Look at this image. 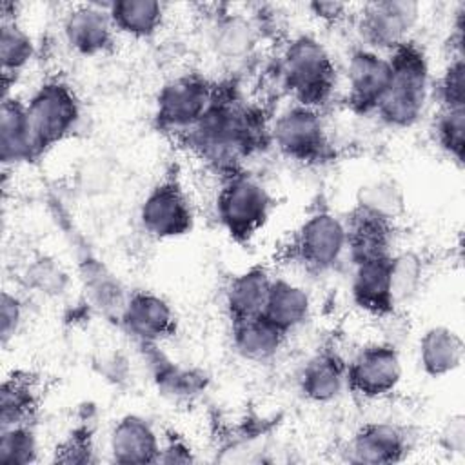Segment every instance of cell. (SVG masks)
<instances>
[{"mask_svg": "<svg viewBox=\"0 0 465 465\" xmlns=\"http://www.w3.org/2000/svg\"><path fill=\"white\" fill-rule=\"evenodd\" d=\"M183 136L196 154L229 174L238 171L242 158L269 140V129L258 109L240 100L232 89L216 85L213 104Z\"/></svg>", "mask_w": 465, "mask_h": 465, "instance_id": "obj_1", "label": "cell"}, {"mask_svg": "<svg viewBox=\"0 0 465 465\" xmlns=\"http://www.w3.org/2000/svg\"><path fill=\"white\" fill-rule=\"evenodd\" d=\"M391 80L376 114L392 129H409L420 122L430 96L429 60L416 42L407 40L389 51Z\"/></svg>", "mask_w": 465, "mask_h": 465, "instance_id": "obj_2", "label": "cell"}, {"mask_svg": "<svg viewBox=\"0 0 465 465\" xmlns=\"http://www.w3.org/2000/svg\"><path fill=\"white\" fill-rule=\"evenodd\" d=\"M278 73L296 104L322 109L332 98L336 65L327 47L312 35H298L285 44Z\"/></svg>", "mask_w": 465, "mask_h": 465, "instance_id": "obj_3", "label": "cell"}, {"mask_svg": "<svg viewBox=\"0 0 465 465\" xmlns=\"http://www.w3.org/2000/svg\"><path fill=\"white\" fill-rule=\"evenodd\" d=\"M271 209L272 196L258 178L240 169L223 174L216 216L232 240L249 242L265 225Z\"/></svg>", "mask_w": 465, "mask_h": 465, "instance_id": "obj_4", "label": "cell"}, {"mask_svg": "<svg viewBox=\"0 0 465 465\" xmlns=\"http://www.w3.org/2000/svg\"><path fill=\"white\" fill-rule=\"evenodd\" d=\"M25 111L38 156L65 140L80 122V100L60 78L42 82L25 102Z\"/></svg>", "mask_w": 465, "mask_h": 465, "instance_id": "obj_5", "label": "cell"}, {"mask_svg": "<svg viewBox=\"0 0 465 465\" xmlns=\"http://www.w3.org/2000/svg\"><path fill=\"white\" fill-rule=\"evenodd\" d=\"M269 140L285 158L298 163H320L332 154L320 109L296 102L276 114Z\"/></svg>", "mask_w": 465, "mask_h": 465, "instance_id": "obj_6", "label": "cell"}, {"mask_svg": "<svg viewBox=\"0 0 465 465\" xmlns=\"http://www.w3.org/2000/svg\"><path fill=\"white\" fill-rule=\"evenodd\" d=\"M216 94V85L198 73H183L167 80L154 102V122L160 131H191L205 114Z\"/></svg>", "mask_w": 465, "mask_h": 465, "instance_id": "obj_7", "label": "cell"}, {"mask_svg": "<svg viewBox=\"0 0 465 465\" xmlns=\"http://www.w3.org/2000/svg\"><path fill=\"white\" fill-rule=\"evenodd\" d=\"M289 251L291 260L311 272L334 269L347 254L345 222L327 209L311 213L296 229Z\"/></svg>", "mask_w": 465, "mask_h": 465, "instance_id": "obj_8", "label": "cell"}, {"mask_svg": "<svg viewBox=\"0 0 465 465\" xmlns=\"http://www.w3.org/2000/svg\"><path fill=\"white\" fill-rule=\"evenodd\" d=\"M138 220L142 229L156 240L180 238L193 229V209L182 183L167 176L149 189L142 200Z\"/></svg>", "mask_w": 465, "mask_h": 465, "instance_id": "obj_9", "label": "cell"}, {"mask_svg": "<svg viewBox=\"0 0 465 465\" xmlns=\"http://www.w3.org/2000/svg\"><path fill=\"white\" fill-rule=\"evenodd\" d=\"M403 378L400 351L389 341L361 347L347 363V389L365 400H380L394 392Z\"/></svg>", "mask_w": 465, "mask_h": 465, "instance_id": "obj_10", "label": "cell"}, {"mask_svg": "<svg viewBox=\"0 0 465 465\" xmlns=\"http://www.w3.org/2000/svg\"><path fill=\"white\" fill-rule=\"evenodd\" d=\"M420 16L421 5L412 0L369 2L358 13V31L365 47L389 53L411 40Z\"/></svg>", "mask_w": 465, "mask_h": 465, "instance_id": "obj_11", "label": "cell"}, {"mask_svg": "<svg viewBox=\"0 0 465 465\" xmlns=\"http://www.w3.org/2000/svg\"><path fill=\"white\" fill-rule=\"evenodd\" d=\"M345 80L349 107L356 114L376 113L391 80L389 58L365 45L358 47L347 60Z\"/></svg>", "mask_w": 465, "mask_h": 465, "instance_id": "obj_12", "label": "cell"}, {"mask_svg": "<svg viewBox=\"0 0 465 465\" xmlns=\"http://www.w3.org/2000/svg\"><path fill=\"white\" fill-rule=\"evenodd\" d=\"M411 449V436L403 425L392 421H369L361 425L347 447V460L365 465H389L401 461Z\"/></svg>", "mask_w": 465, "mask_h": 465, "instance_id": "obj_13", "label": "cell"}, {"mask_svg": "<svg viewBox=\"0 0 465 465\" xmlns=\"http://www.w3.org/2000/svg\"><path fill=\"white\" fill-rule=\"evenodd\" d=\"M64 38L80 56L107 53L114 42V25L107 4H78L64 16Z\"/></svg>", "mask_w": 465, "mask_h": 465, "instance_id": "obj_14", "label": "cell"}, {"mask_svg": "<svg viewBox=\"0 0 465 465\" xmlns=\"http://www.w3.org/2000/svg\"><path fill=\"white\" fill-rule=\"evenodd\" d=\"M118 320L138 343H158L169 338L176 325L171 305L151 291L131 292Z\"/></svg>", "mask_w": 465, "mask_h": 465, "instance_id": "obj_15", "label": "cell"}, {"mask_svg": "<svg viewBox=\"0 0 465 465\" xmlns=\"http://www.w3.org/2000/svg\"><path fill=\"white\" fill-rule=\"evenodd\" d=\"M391 256L367 258L352 263L351 298L369 316L389 318L396 312L391 292Z\"/></svg>", "mask_w": 465, "mask_h": 465, "instance_id": "obj_16", "label": "cell"}, {"mask_svg": "<svg viewBox=\"0 0 465 465\" xmlns=\"http://www.w3.org/2000/svg\"><path fill=\"white\" fill-rule=\"evenodd\" d=\"M162 440L153 423L140 414L122 416L109 432L111 460L124 465L158 463Z\"/></svg>", "mask_w": 465, "mask_h": 465, "instance_id": "obj_17", "label": "cell"}, {"mask_svg": "<svg viewBox=\"0 0 465 465\" xmlns=\"http://www.w3.org/2000/svg\"><path fill=\"white\" fill-rule=\"evenodd\" d=\"M36 158L25 102L15 94H4L0 105V160L4 167H15Z\"/></svg>", "mask_w": 465, "mask_h": 465, "instance_id": "obj_18", "label": "cell"}, {"mask_svg": "<svg viewBox=\"0 0 465 465\" xmlns=\"http://www.w3.org/2000/svg\"><path fill=\"white\" fill-rule=\"evenodd\" d=\"M260 25L243 13H220L209 29V45L216 56L227 62L249 58L260 44Z\"/></svg>", "mask_w": 465, "mask_h": 465, "instance_id": "obj_19", "label": "cell"}, {"mask_svg": "<svg viewBox=\"0 0 465 465\" xmlns=\"http://www.w3.org/2000/svg\"><path fill=\"white\" fill-rule=\"evenodd\" d=\"M347 254L352 263L392 254V222L354 207L345 220Z\"/></svg>", "mask_w": 465, "mask_h": 465, "instance_id": "obj_20", "label": "cell"}, {"mask_svg": "<svg viewBox=\"0 0 465 465\" xmlns=\"http://www.w3.org/2000/svg\"><path fill=\"white\" fill-rule=\"evenodd\" d=\"M272 278L263 265H252L231 278L225 289V309L231 323L263 314Z\"/></svg>", "mask_w": 465, "mask_h": 465, "instance_id": "obj_21", "label": "cell"}, {"mask_svg": "<svg viewBox=\"0 0 465 465\" xmlns=\"http://www.w3.org/2000/svg\"><path fill=\"white\" fill-rule=\"evenodd\" d=\"M465 345L458 331L447 325L429 327L418 341L420 367L429 378H443L463 363Z\"/></svg>", "mask_w": 465, "mask_h": 465, "instance_id": "obj_22", "label": "cell"}, {"mask_svg": "<svg viewBox=\"0 0 465 465\" xmlns=\"http://www.w3.org/2000/svg\"><path fill=\"white\" fill-rule=\"evenodd\" d=\"M347 387V363L332 351L314 354L300 374V389L309 401L331 403Z\"/></svg>", "mask_w": 465, "mask_h": 465, "instance_id": "obj_23", "label": "cell"}, {"mask_svg": "<svg viewBox=\"0 0 465 465\" xmlns=\"http://www.w3.org/2000/svg\"><path fill=\"white\" fill-rule=\"evenodd\" d=\"M311 309L312 302L305 287L285 278H272L262 316L282 332L289 334L309 320Z\"/></svg>", "mask_w": 465, "mask_h": 465, "instance_id": "obj_24", "label": "cell"}, {"mask_svg": "<svg viewBox=\"0 0 465 465\" xmlns=\"http://www.w3.org/2000/svg\"><path fill=\"white\" fill-rule=\"evenodd\" d=\"M285 332L267 322L263 316L231 323L234 351L247 361L265 363L276 358L285 341Z\"/></svg>", "mask_w": 465, "mask_h": 465, "instance_id": "obj_25", "label": "cell"}, {"mask_svg": "<svg viewBox=\"0 0 465 465\" xmlns=\"http://www.w3.org/2000/svg\"><path fill=\"white\" fill-rule=\"evenodd\" d=\"M147 351V360L151 361L153 378L158 391L171 400H191L198 396L205 387L209 378L203 371L178 367L158 351V343H138Z\"/></svg>", "mask_w": 465, "mask_h": 465, "instance_id": "obj_26", "label": "cell"}, {"mask_svg": "<svg viewBox=\"0 0 465 465\" xmlns=\"http://www.w3.org/2000/svg\"><path fill=\"white\" fill-rule=\"evenodd\" d=\"M107 11L116 33L133 38L154 36L165 16L163 4L156 0H113L107 2Z\"/></svg>", "mask_w": 465, "mask_h": 465, "instance_id": "obj_27", "label": "cell"}, {"mask_svg": "<svg viewBox=\"0 0 465 465\" xmlns=\"http://www.w3.org/2000/svg\"><path fill=\"white\" fill-rule=\"evenodd\" d=\"M35 56V42L18 20L0 22V62L4 78V94H9L11 84L29 65ZM2 94V96H4Z\"/></svg>", "mask_w": 465, "mask_h": 465, "instance_id": "obj_28", "label": "cell"}, {"mask_svg": "<svg viewBox=\"0 0 465 465\" xmlns=\"http://www.w3.org/2000/svg\"><path fill=\"white\" fill-rule=\"evenodd\" d=\"M38 409V389L27 374L7 376L0 389V429L18 423H31Z\"/></svg>", "mask_w": 465, "mask_h": 465, "instance_id": "obj_29", "label": "cell"}, {"mask_svg": "<svg viewBox=\"0 0 465 465\" xmlns=\"http://www.w3.org/2000/svg\"><path fill=\"white\" fill-rule=\"evenodd\" d=\"M356 207L394 222L405 209V196L394 180L380 178L358 189Z\"/></svg>", "mask_w": 465, "mask_h": 465, "instance_id": "obj_30", "label": "cell"}, {"mask_svg": "<svg viewBox=\"0 0 465 465\" xmlns=\"http://www.w3.org/2000/svg\"><path fill=\"white\" fill-rule=\"evenodd\" d=\"M423 260L414 251H400L391 256V292L396 309L409 303L421 287Z\"/></svg>", "mask_w": 465, "mask_h": 465, "instance_id": "obj_31", "label": "cell"}, {"mask_svg": "<svg viewBox=\"0 0 465 465\" xmlns=\"http://www.w3.org/2000/svg\"><path fill=\"white\" fill-rule=\"evenodd\" d=\"M38 460V438L31 423L0 429V465H31Z\"/></svg>", "mask_w": 465, "mask_h": 465, "instance_id": "obj_32", "label": "cell"}, {"mask_svg": "<svg viewBox=\"0 0 465 465\" xmlns=\"http://www.w3.org/2000/svg\"><path fill=\"white\" fill-rule=\"evenodd\" d=\"M434 140L438 147L458 165L465 154V107L440 109L434 120Z\"/></svg>", "mask_w": 465, "mask_h": 465, "instance_id": "obj_33", "label": "cell"}, {"mask_svg": "<svg viewBox=\"0 0 465 465\" xmlns=\"http://www.w3.org/2000/svg\"><path fill=\"white\" fill-rule=\"evenodd\" d=\"M25 280H27V285H31L38 292L49 294V296L64 294L67 289V283H69L67 272L62 269V265L47 256L36 258L27 267Z\"/></svg>", "mask_w": 465, "mask_h": 465, "instance_id": "obj_34", "label": "cell"}, {"mask_svg": "<svg viewBox=\"0 0 465 465\" xmlns=\"http://www.w3.org/2000/svg\"><path fill=\"white\" fill-rule=\"evenodd\" d=\"M440 109L465 107V62L463 56H452L443 69L436 87Z\"/></svg>", "mask_w": 465, "mask_h": 465, "instance_id": "obj_35", "label": "cell"}, {"mask_svg": "<svg viewBox=\"0 0 465 465\" xmlns=\"http://www.w3.org/2000/svg\"><path fill=\"white\" fill-rule=\"evenodd\" d=\"M93 443L89 438L87 429H76L71 432V436L56 449L54 461L65 463V465H82L94 461L93 456Z\"/></svg>", "mask_w": 465, "mask_h": 465, "instance_id": "obj_36", "label": "cell"}, {"mask_svg": "<svg viewBox=\"0 0 465 465\" xmlns=\"http://www.w3.org/2000/svg\"><path fill=\"white\" fill-rule=\"evenodd\" d=\"M24 323V302L18 294L9 292L7 289L0 298V340L5 347L20 331Z\"/></svg>", "mask_w": 465, "mask_h": 465, "instance_id": "obj_37", "label": "cell"}, {"mask_svg": "<svg viewBox=\"0 0 465 465\" xmlns=\"http://www.w3.org/2000/svg\"><path fill=\"white\" fill-rule=\"evenodd\" d=\"M194 461L193 449L182 440L171 436L165 443H162L158 463H191Z\"/></svg>", "mask_w": 465, "mask_h": 465, "instance_id": "obj_38", "label": "cell"}, {"mask_svg": "<svg viewBox=\"0 0 465 465\" xmlns=\"http://www.w3.org/2000/svg\"><path fill=\"white\" fill-rule=\"evenodd\" d=\"M309 11L322 22L327 24H336L340 20H343L347 16V13L351 11V5L343 4V2H311Z\"/></svg>", "mask_w": 465, "mask_h": 465, "instance_id": "obj_39", "label": "cell"}, {"mask_svg": "<svg viewBox=\"0 0 465 465\" xmlns=\"http://www.w3.org/2000/svg\"><path fill=\"white\" fill-rule=\"evenodd\" d=\"M441 441L445 443L447 450L452 452H463L465 447V425H463V416H452L443 432H441Z\"/></svg>", "mask_w": 465, "mask_h": 465, "instance_id": "obj_40", "label": "cell"}]
</instances>
